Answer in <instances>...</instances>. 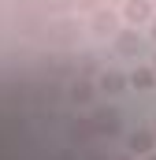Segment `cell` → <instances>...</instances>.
<instances>
[{
	"mask_svg": "<svg viewBox=\"0 0 156 160\" xmlns=\"http://www.w3.org/2000/svg\"><path fill=\"white\" fill-rule=\"evenodd\" d=\"M89 119H93V130H97V134H108V138L119 134V112L115 108H97Z\"/></svg>",
	"mask_w": 156,
	"mask_h": 160,
	"instance_id": "1",
	"label": "cell"
},
{
	"mask_svg": "<svg viewBox=\"0 0 156 160\" xmlns=\"http://www.w3.org/2000/svg\"><path fill=\"white\" fill-rule=\"evenodd\" d=\"M153 149H156V130H134V134H130V153L149 157Z\"/></svg>",
	"mask_w": 156,
	"mask_h": 160,
	"instance_id": "2",
	"label": "cell"
},
{
	"mask_svg": "<svg viewBox=\"0 0 156 160\" xmlns=\"http://www.w3.org/2000/svg\"><path fill=\"white\" fill-rule=\"evenodd\" d=\"M115 48L123 52V56H134V52L141 48V41H138V34H134V30H123V34H119V41H115Z\"/></svg>",
	"mask_w": 156,
	"mask_h": 160,
	"instance_id": "5",
	"label": "cell"
},
{
	"mask_svg": "<svg viewBox=\"0 0 156 160\" xmlns=\"http://www.w3.org/2000/svg\"><path fill=\"white\" fill-rule=\"evenodd\" d=\"M153 130H156V127H153Z\"/></svg>",
	"mask_w": 156,
	"mask_h": 160,
	"instance_id": "12",
	"label": "cell"
},
{
	"mask_svg": "<svg viewBox=\"0 0 156 160\" xmlns=\"http://www.w3.org/2000/svg\"><path fill=\"white\" fill-rule=\"evenodd\" d=\"M130 86H134V89H153L156 86V67H138V71L130 75Z\"/></svg>",
	"mask_w": 156,
	"mask_h": 160,
	"instance_id": "4",
	"label": "cell"
},
{
	"mask_svg": "<svg viewBox=\"0 0 156 160\" xmlns=\"http://www.w3.org/2000/svg\"><path fill=\"white\" fill-rule=\"evenodd\" d=\"M89 97H93V86H89V82H75V89H71V101H75V104H85Z\"/></svg>",
	"mask_w": 156,
	"mask_h": 160,
	"instance_id": "8",
	"label": "cell"
},
{
	"mask_svg": "<svg viewBox=\"0 0 156 160\" xmlns=\"http://www.w3.org/2000/svg\"><path fill=\"white\" fill-rule=\"evenodd\" d=\"M126 22H145V19H153V4L149 0H126Z\"/></svg>",
	"mask_w": 156,
	"mask_h": 160,
	"instance_id": "3",
	"label": "cell"
},
{
	"mask_svg": "<svg viewBox=\"0 0 156 160\" xmlns=\"http://www.w3.org/2000/svg\"><path fill=\"white\" fill-rule=\"evenodd\" d=\"M153 38H156V19H153Z\"/></svg>",
	"mask_w": 156,
	"mask_h": 160,
	"instance_id": "10",
	"label": "cell"
},
{
	"mask_svg": "<svg viewBox=\"0 0 156 160\" xmlns=\"http://www.w3.org/2000/svg\"><path fill=\"white\" fill-rule=\"evenodd\" d=\"M93 26H97V34H115V15H112V11H108V15H97V19H93Z\"/></svg>",
	"mask_w": 156,
	"mask_h": 160,
	"instance_id": "7",
	"label": "cell"
},
{
	"mask_svg": "<svg viewBox=\"0 0 156 160\" xmlns=\"http://www.w3.org/2000/svg\"><path fill=\"white\" fill-rule=\"evenodd\" d=\"M145 160H156V153H149V157H145Z\"/></svg>",
	"mask_w": 156,
	"mask_h": 160,
	"instance_id": "9",
	"label": "cell"
},
{
	"mask_svg": "<svg viewBox=\"0 0 156 160\" xmlns=\"http://www.w3.org/2000/svg\"><path fill=\"white\" fill-rule=\"evenodd\" d=\"M153 67H156V60H153Z\"/></svg>",
	"mask_w": 156,
	"mask_h": 160,
	"instance_id": "11",
	"label": "cell"
},
{
	"mask_svg": "<svg viewBox=\"0 0 156 160\" xmlns=\"http://www.w3.org/2000/svg\"><path fill=\"white\" fill-rule=\"evenodd\" d=\"M97 86H100L104 93H119V89L126 86V78H123V75H115V71H108V75H100V82H97Z\"/></svg>",
	"mask_w": 156,
	"mask_h": 160,
	"instance_id": "6",
	"label": "cell"
}]
</instances>
